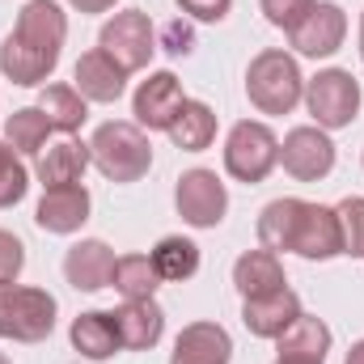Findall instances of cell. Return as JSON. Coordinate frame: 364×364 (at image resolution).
<instances>
[{
	"label": "cell",
	"instance_id": "44dd1931",
	"mask_svg": "<svg viewBox=\"0 0 364 364\" xmlns=\"http://www.w3.org/2000/svg\"><path fill=\"white\" fill-rule=\"evenodd\" d=\"M331 343H335L331 326H326L322 318H314V314H301V318L275 339V352H279V360L322 364L326 360V352H331Z\"/></svg>",
	"mask_w": 364,
	"mask_h": 364
},
{
	"label": "cell",
	"instance_id": "8fae6325",
	"mask_svg": "<svg viewBox=\"0 0 364 364\" xmlns=\"http://www.w3.org/2000/svg\"><path fill=\"white\" fill-rule=\"evenodd\" d=\"M292 255L309 259V263H331L343 255V229H339V212L326 203H305L301 229H296V246Z\"/></svg>",
	"mask_w": 364,
	"mask_h": 364
},
{
	"label": "cell",
	"instance_id": "7c38bea8",
	"mask_svg": "<svg viewBox=\"0 0 364 364\" xmlns=\"http://www.w3.org/2000/svg\"><path fill=\"white\" fill-rule=\"evenodd\" d=\"M90 212H93V199L81 182L77 186H47L38 208H34V225L43 233H60L64 237V233H77L90 220Z\"/></svg>",
	"mask_w": 364,
	"mask_h": 364
},
{
	"label": "cell",
	"instance_id": "d6986e66",
	"mask_svg": "<svg viewBox=\"0 0 364 364\" xmlns=\"http://www.w3.org/2000/svg\"><path fill=\"white\" fill-rule=\"evenodd\" d=\"M55 64H60V55L55 51H43V47H34V43H26V38H17V34H9L4 43H0V73L13 81V85H43L51 73H55Z\"/></svg>",
	"mask_w": 364,
	"mask_h": 364
},
{
	"label": "cell",
	"instance_id": "f546056e",
	"mask_svg": "<svg viewBox=\"0 0 364 364\" xmlns=\"http://www.w3.org/2000/svg\"><path fill=\"white\" fill-rule=\"evenodd\" d=\"M30 191V170L21 161V153L0 136V208H17Z\"/></svg>",
	"mask_w": 364,
	"mask_h": 364
},
{
	"label": "cell",
	"instance_id": "7a4b0ae2",
	"mask_svg": "<svg viewBox=\"0 0 364 364\" xmlns=\"http://www.w3.org/2000/svg\"><path fill=\"white\" fill-rule=\"evenodd\" d=\"M246 97L259 114H288L305 97V77L292 51L267 47L250 60L246 68Z\"/></svg>",
	"mask_w": 364,
	"mask_h": 364
},
{
	"label": "cell",
	"instance_id": "ab89813d",
	"mask_svg": "<svg viewBox=\"0 0 364 364\" xmlns=\"http://www.w3.org/2000/svg\"><path fill=\"white\" fill-rule=\"evenodd\" d=\"M275 364H301V360H275Z\"/></svg>",
	"mask_w": 364,
	"mask_h": 364
},
{
	"label": "cell",
	"instance_id": "74e56055",
	"mask_svg": "<svg viewBox=\"0 0 364 364\" xmlns=\"http://www.w3.org/2000/svg\"><path fill=\"white\" fill-rule=\"evenodd\" d=\"M360 60H364V13H360Z\"/></svg>",
	"mask_w": 364,
	"mask_h": 364
},
{
	"label": "cell",
	"instance_id": "9a60e30c",
	"mask_svg": "<svg viewBox=\"0 0 364 364\" xmlns=\"http://www.w3.org/2000/svg\"><path fill=\"white\" fill-rule=\"evenodd\" d=\"M73 85H77V93H81L85 102L110 106V102H119V97L127 93V73H123L102 47H93V51H85V55L77 60V68H73Z\"/></svg>",
	"mask_w": 364,
	"mask_h": 364
},
{
	"label": "cell",
	"instance_id": "ac0fdd59",
	"mask_svg": "<svg viewBox=\"0 0 364 364\" xmlns=\"http://www.w3.org/2000/svg\"><path fill=\"white\" fill-rule=\"evenodd\" d=\"M17 38L43 47V51H64V38H68V13L55 4V0H26L21 13H17V26H13Z\"/></svg>",
	"mask_w": 364,
	"mask_h": 364
},
{
	"label": "cell",
	"instance_id": "6da1fadb",
	"mask_svg": "<svg viewBox=\"0 0 364 364\" xmlns=\"http://www.w3.org/2000/svg\"><path fill=\"white\" fill-rule=\"evenodd\" d=\"M90 161L106 182H140L153 170L149 132L136 123H123V119L102 123L90 140Z\"/></svg>",
	"mask_w": 364,
	"mask_h": 364
},
{
	"label": "cell",
	"instance_id": "4dcf8cb0",
	"mask_svg": "<svg viewBox=\"0 0 364 364\" xmlns=\"http://www.w3.org/2000/svg\"><path fill=\"white\" fill-rule=\"evenodd\" d=\"M335 212H339V229H343V255L364 259V199L348 195L343 203H335Z\"/></svg>",
	"mask_w": 364,
	"mask_h": 364
},
{
	"label": "cell",
	"instance_id": "30bf717a",
	"mask_svg": "<svg viewBox=\"0 0 364 364\" xmlns=\"http://www.w3.org/2000/svg\"><path fill=\"white\" fill-rule=\"evenodd\" d=\"M182 102H186V93H182V81L174 73H149V81H140V90L132 93L136 127H144V132H170V123L182 110Z\"/></svg>",
	"mask_w": 364,
	"mask_h": 364
},
{
	"label": "cell",
	"instance_id": "d6a6232c",
	"mask_svg": "<svg viewBox=\"0 0 364 364\" xmlns=\"http://www.w3.org/2000/svg\"><path fill=\"white\" fill-rule=\"evenodd\" d=\"M21 267H26V246L9 229H0V288L4 284H17Z\"/></svg>",
	"mask_w": 364,
	"mask_h": 364
},
{
	"label": "cell",
	"instance_id": "5b68a950",
	"mask_svg": "<svg viewBox=\"0 0 364 364\" xmlns=\"http://www.w3.org/2000/svg\"><path fill=\"white\" fill-rule=\"evenodd\" d=\"M275 166H279V140H275V132L267 123L242 119V123L229 127V136H225V174L233 182L255 186V182L267 178Z\"/></svg>",
	"mask_w": 364,
	"mask_h": 364
},
{
	"label": "cell",
	"instance_id": "7402d4cb",
	"mask_svg": "<svg viewBox=\"0 0 364 364\" xmlns=\"http://www.w3.org/2000/svg\"><path fill=\"white\" fill-rule=\"evenodd\" d=\"M68 339H73V348L81 352V360H93V364H102V360H110L114 352H123L110 309H85V314H77Z\"/></svg>",
	"mask_w": 364,
	"mask_h": 364
},
{
	"label": "cell",
	"instance_id": "cb8c5ba5",
	"mask_svg": "<svg viewBox=\"0 0 364 364\" xmlns=\"http://www.w3.org/2000/svg\"><path fill=\"white\" fill-rule=\"evenodd\" d=\"M233 288L246 296H267V292H279L288 288V275H284V263L275 250H246L237 263H233Z\"/></svg>",
	"mask_w": 364,
	"mask_h": 364
},
{
	"label": "cell",
	"instance_id": "277c9868",
	"mask_svg": "<svg viewBox=\"0 0 364 364\" xmlns=\"http://www.w3.org/2000/svg\"><path fill=\"white\" fill-rule=\"evenodd\" d=\"M314 114V127L322 132H343L360 119V81L348 68H322L318 77L305 81V97H301Z\"/></svg>",
	"mask_w": 364,
	"mask_h": 364
},
{
	"label": "cell",
	"instance_id": "603a6c76",
	"mask_svg": "<svg viewBox=\"0 0 364 364\" xmlns=\"http://www.w3.org/2000/svg\"><path fill=\"white\" fill-rule=\"evenodd\" d=\"M305 203L309 199H296V195H284V199H272L263 212H259V242L263 250H284L292 255L296 246V229H301V216H305Z\"/></svg>",
	"mask_w": 364,
	"mask_h": 364
},
{
	"label": "cell",
	"instance_id": "f35d334b",
	"mask_svg": "<svg viewBox=\"0 0 364 364\" xmlns=\"http://www.w3.org/2000/svg\"><path fill=\"white\" fill-rule=\"evenodd\" d=\"M0 364H13V360H9V356H4V352H0Z\"/></svg>",
	"mask_w": 364,
	"mask_h": 364
},
{
	"label": "cell",
	"instance_id": "484cf974",
	"mask_svg": "<svg viewBox=\"0 0 364 364\" xmlns=\"http://www.w3.org/2000/svg\"><path fill=\"white\" fill-rule=\"evenodd\" d=\"M110 288L123 301H149V296H157L161 275H157L149 255H119L114 259V272H110Z\"/></svg>",
	"mask_w": 364,
	"mask_h": 364
},
{
	"label": "cell",
	"instance_id": "ba28073f",
	"mask_svg": "<svg viewBox=\"0 0 364 364\" xmlns=\"http://www.w3.org/2000/svg\"><path fill=\"white\" fill-rule=\"evenodd\" d=\"M279 166L296 182H322L335 170V140L322 127H292L279 144Z\"/></svg>",
	"mask_w": 364,
	"mask_h": 364
},
{
	"label": "cell",
	"instance_id": "5bb4252c",
	"mask_svg": "<svg viewBox=\"0 0 364 364\" xmlns=\"http://www.w3.org/2000/svg\"><path fill=\"white\" fill-rule=\"evenodd\" d=\"M110 318H114L123 352H149L166 335V309L153 296L149 301H123L119 309H110Z\"/></svg>",
	"mask_w": 364,
	"mask_h": 364
},
{
	"label": "cell",
	"instance_id": "4fadbf2b",
	"mask_svg": "<svg viewBox=\"0 0 364 364\" xmlns=\"http://www.w3.org/2000/svg\"><path fill=\"white\" fill-rule=\"evenodd\" d=\"M301 296L292 288H279V292H267V296H246L242 301V322L255 339H279L296 318H301Z\"/></svg>",
	"mask_w": 364,
	"mask_h": 364
},
{
	"label": "cell",
	"instance_id": "4316f807",
	"mask_svg": "<svg viewBox=\"0 0 364 364\" xmlns=\"http://www.w3.org/2000/svg\"><path fill=\"white\" fill-rule=\"evenodd\" d=\"M38 110H43L47 123H51L55 132H64V136L81 132L85 119H90V102L77 93V85H47V90L38 93Z\"/></svg>",
	"mask_w": 364,
	"mask_h": 364
},
{
	"label": "cell",
	"instance_id": "d590c367",
	"mask_svg": "<svg viewBox=\"0 0 364 364\" xmlns=\"http://www.w3.org/2000/svg\"><path fill=\"white\" fill-rule=\"evenodd\" d=\"M68 4H73L77 13H110L119 0H68Z\"/></svg>",
	"mask_w": 364,
	"mask_h": 364
},
{
	"label": "cell",
	"instance_id": "836d02e7",
	"mask_svg": "<svg viewBox=\"0 0 364 364\" xmlns=\"http://www.w3.org/2000/svg\"><path fill=\"white\" fill-rule=\"evenodd\" d=\"M182 9V17L186 21H225L229 17V9H233V0H174Z\"/></svg>",
	"mask_w": 364,
	"mask_h": 364
},
{
	"label": "cell",
	"instance_id": "d4e9b609",
	"mask_svg": "<svg viewBox=\"0 0 364 364\" xmlns=\"http://www.w3.org/2000/svg\"><path fill=\"white\" fill-rule=\"evenodd\" d=\"M166 136L174 140V149H182V153H203V149H212V140H216V110H212L208 102H199V97H186Z\"/></svg>",
	"mask_w": 364,
	"mask_h": 364
},
{
	"label": "cell",
	"instance_id": "e575fe53",
	"mask_svg": "<svg viewBox=\"0 0 364 364\" xmlns=\"http://www.w3.org/2000/svg\"><path fill=\"white\" fill-rule=\"evenodd\" d=\"M157 47H166L170 55H191L195 51V30H191V21H170V26H161V38H157Z\"/></svg>",
	"mask_w": 364,
	"mask_h": 364
},
{
	"label": "cell",
	"instance_id": "ffe728a7",
	"mask_svg": "<svg viewBox=\"0 0 364 364\" xmlns=\"http://www.w3.org/2000/svg\"><path fill=\"white\" fill-rule=\"evenodd\" d=\"M90 166H93L90 161V144L64 136L60 144H47V149L38 153L34 174H38V182H43V191H47V186H77V182L85 178Z\"/></svg>",
	"mask_w": 364,
	"mask_h": 364
},
{
	"label": "cell",
	"instance_id": "52a82bcc",
	"mask_svg": "<svg viewBox=\"0 0 364 364\" xmlns=\"http://www.w3.org/2000/svg\"><path fill=\"white\" fill-rule=\"evenodd\" d=\"M174 208L191 229H216L229 212V191L216 178V170H182L178 186H174Z\"/></svg>",
	"mask_w": 364,
	"mask_h": 364
},
{
	"label": "cell",
	"instance_id": "1f68e13d",
	"mask_svg": "<svg viewBox=\"0 0 364 364\" xmlns=\"http://www.w3.org/2000/svg\"><path fill=\"white\" fill-rule=\"evenodd\" d=\"M318 0H259V9H263V17L272 21L275 30H284V34H292L305 17H309V9H314Z\"/></svg>",
	"mask_w": 364,
	"mask_h": 364
},
{
	"label": "cell",
	"instance_id": "3957f363",
	"mask_svg": "<svg viewBox=\"0 0 364 364\" xmlns=\"http://www.w3.org/2000/svg\"><path fill=\"white\" fill-rule=\"evenodd\" d=\"M55 318H60V305L47 288H30V284L0 288V339L43 343V339H51Z\"/></svg>",
	"mask_w": 364,
	"mask_h": 364
},
{
	"label": "cell",
	"instance_id": "8992f818",
	"mask_svg": "<svg viewBox=\"0 0 364 364\" xmlns=\"http://www.w3.org/2000/svg\"><path fill=\"white\" fill-rule=\"evenodd\" d=\"M97 47H102V51H106V55L132 77V73L149 68V60H153V51H157V30H153L149 13H140V9H123V13H114V17L102 26Z\"/></svg>",
	"mask_w": 364,
	"mask_h": 364
},
{
	"label": "cell",
	"instance_id": "9c48e42d",
	"mask_svg": "<svg viewBox=\"0 0 364 364\" xmlns=\"http://www.w3.org/2000/svg\"><path fill=\"white\" fill-rule=\"evenodd\" d=\"M292 38V51L296 55H309V60H331L343 38H348V13L335 4V0H318L309 9V17L288 34Z\"/></svg>",
	"mask_w": 364,
	"mask_h": 364
},
{
	"label": "cell",
	"instance_id": "f1b7e54d",
	"mask_svg": "<svg viewBox=\"0 0 364 364\" xmlns=\"http://www.w3.org/2000/svg\"><path fill=\"white\" fill-rule=\"evenodd\" d=\"M55 127L47 123V114L38 110V106H21V110H13L9 119H4V140L21 153V157H38L43 149H47V136H51Z\"/></svg>",
	"mask_w": 364,
	"mask_h": 364
},
{
	"label": "cell",
	"instance_id": "2e32d148",
	"mask_svg": "<svg viewBox=\"0 0 364 364\" xmlns=\"http://www.w3.org/2000/svg\"><path fill=\"white\" fill-rule=\"evenodd\" d=\"M114 259H119V255H114L102 237H85V242L68 246V255H64V279H68L77 292H102V288H110Z\"/></svg>",
	"mask_w": 364,
	"mask_h": 364
},
{
	"label": "cell",
	"instance_id": "8d00e7d4",
	"mask_svg": "<svg viewBox=\"0 0 364 364\" xmlns=\"http://www.w3.org/2000/svg\"><path fill=\"white\" fill-rule=\"evenodd\" d=\"M343 364H364V339L352 343V352H348V360H343Z\"/></svg>",
	"mask_w": 364,
	"mask_h": 364
},
{
	"label": "cell",
	"instance_id": "83f0119b",
	"mask_svg": "<svg viewBox=\"0 0 364 364\" xmlns=\"http://www.w3.org/2000/svg\"><path fill=\"white\" fill-rule=\"evenodd\" d=\"M149 259H153V267L161 275V284H182V279H191L199 272V246L191 237H182V233L161 237Z\"/></svg>",
	"mask_w": 364,
	"mask_h": 364
},
{
	"label": "cell",
	"instance_id": "e0dca14e",
	"mask_svg": "<svg viewBox=\"0 0 364 364\" xmlns=\"http://www.w3.org/2000/svg\"><path fill=\"white\" fill-rule=\"evenodd\" d=\"M233 360V339L220 322H191L174 339L170 364H229Z\"/></svg>",
	"mask_w": 364,
	"mask_h": 364
}]
</instances>
